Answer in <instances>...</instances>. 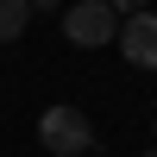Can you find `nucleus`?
Here are the masks:
<instances>
[{
	"mask_svg": "<svg viewBox=\"0 0 157 157\" xmlns=\"http://www.w3.org/2000/svg\"><path fill=\"white\" fill-rule=\"evenodd\" d=\"M38 145L57 151V157H88L94 126H88V113H82V107H50L44 120H38Z\"/></svg>",
	"mask_w": 157,
	"mask_h": 157,
	"instance_id": "f257e3e1",
	"label": "nucleus"
},
{
	"mask_svg": "<svg viewBox=\"0 0 157 157\" xmlns=\"http://www.w3.org/2000/svg\"><path fill=\"white\" fill-rule=\"evenodd\" d=\"M63 38L82 44V50L113 44V38H120V13H113L107 0H75V6H63Z\"/></svg>",
	"mask_w": 157,
	"mask_h": 157,
	"instance_id": "f03ea898",
	"label": "nucleus"
},
{
	"mask_svg": "<svg viewBox=\"0 0 157 157\" xmlns=\"http://www.w3.org/2000/svg\"><path fill=\"white\" fill-rule=\"evenodd\" d=\"M113 44L126 50L132 69H157V13H132V19H120V38H113Z\"/></svg>",
	"mask_w": 157,
	"mask_h": 157,
	"instance_id": "7ed1b4c3",
	"label": "nucleus"
},
{
	"mask_svg": "<svg viewBox=\"0 0 157 157\" xmlns=\"http://www.w3.org/2000/svg\"><path fill=\"white\" fill-rule=\"evenodd\" d=\"M25 19H32L25 0H0V44H13V38L25 32Z\"/></svg>",
	"mask_w": 157,
	"mask_h": 157,
	"instance_id": "20e7f679",
	"label": "nucleus"
},
{
	"mask_svg": "<svg viewBox=\"0 0 157 157\" xmlns=\"http://www.w3.org/2000/svg\"><path fill=\"white\" fill-rule=\"evenodd\" d=\"M113 13H126V19H132V13H145V0H107Z\"/></svg>",
	"mask_w": 157,
	"mask_h": 157,
	"instance_id": "39448f33",
	"label": "nucleus"
},
{
	"mask_svg": "<svg viewBox=\"0 0 157 157\" xmlns=\"http://www.w3.org/2000/svg\"><path fill=\"white\" fill-rule=\"evenodd\" d=\"M25 6H32V13H57L63 0H25Z\"/></svg>",
	"mask_w": 157,
	"mask_h": 157,
	"instance_id": "423d86ee",
	"label": "nucleus"
},
{
	"mask_svg": "<svg viewBox=\"0 0 157 157\" xmlns=\"http://www.w3.org/2000/svg\"><path fill=\"white\" fill-rule=\"evenodd\" d=\"M145 157H157V151H145Z\"/></svg>",
	"mask_w": 157,
	"mask_h": 157,
	"instance_id": "0eeeda50",
	"label": "nucleus"
},
{
	"mask_svg": "<svg viewBox=\"0 0 157 157\" xmlns=\"http://www.w3.org/2000/svg\"><path fill=\"white\" fill-rule=\"evenodd\" d=\"M88 157H94V151H88Z\"/></svg>",
	"mask_w": 157,
	"mask_h": 157,
	"instance_id": "6e6552de",
	"label": "nucleus"
}]
</instances>
